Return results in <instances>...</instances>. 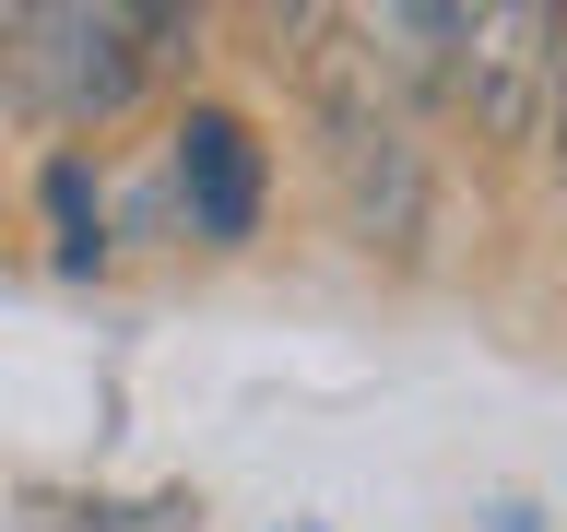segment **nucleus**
Returning a JSON list of instances; mask_svg holds the SVG:
<instances>
[{
	"instance_id": "f03ea898",
	"label": "nucleus",
	"mask_w": 567,
	"mask_h": 532,
	"mask_svg": "<svg viewBox=\"0 0 567 532\" xmlns=\"http://www.w3.org/2000/svg\"><path fill=\"white\" fill-rule=\"evenodd\" d=\"M308 35H319V48H308L319 166H331V190H343L354 237L390 248V260H414V248H425V154H414V131H402V95L367 71V48H354L343 24L308 12Z\"/></svg>"
},
{
	"instance_id": "20e7f679",
	"label": "nucleus",
	"mask_w": 567,
	"mask_h": 532,
	"mask_svg": "<svg viewBox=\"0 0 567 532\" xmlns=\"http://www.w3.org/2000/svg\"><path fill=\"white\" fill-rule=\"evenodd\" d=\"M166 190H177V213H189V237L202 248H248L260 237V131H248L237 106H189L166 131Z\"/></svg>"
},
{
	"instance_id": "6e6552de",
	"label": "nucleus",
	"mask_w": 567,
	"mask_h": 532,
	"mask_svg": "<svg viewBox=\"0 0 567 532\" xmlns=\"http://www.w3.org/2000/svg\"><path fill=\"white\" fill-rule=\"evenodd\" d=\"M496 532H532V509H508V521H496Z\"/></svg>"
},
{
	"instance_id": "39448f33",
	"label": "nucleus",
	"mask_w": 567,
	"mask_h": 532,
	"mask_svg": "<svg viewBox=\"0 0 567 532\" xmlns=\"http://www.w3.org/2000/svg\"><path fill=\"white\" fill-rule=\"evenodd\" d=\"M48 213H60V273H95L106 260V202L83 154H48Z\"/></svg>"
},
{
	"instance_id": "f257e3e1",
	"label": "nucleus",
	"mask_w": 567,
	"mask_h": 532,
	"mask_svg": "<svg viewBox=\"0 0 567 532\" xmlns=\"http://www.w3.org/2000/svg\"><path fill=\"white\" fill-rule=\"evenodd\" d=\"M12 95L60 131H95L118 106L154 95V71H177L202 48V12H131V0H71V12H12Z\"/></svg>"
},
{
	"instance_id": "7ed1b4c3",
	"label": "nucleus",
	"mask_w": 567,
	"mask_h": 532,
	"mask_svg": "<svg viewBox=\"0 0 567 532\" xmlns=\"http://www.w3.org/2000/svg\"><path fill=\"white\" fill-rule=\"evenodd\" d=\"M450 106L473 119V142H544V106H556V12H544V0L461 12Z\"/></svg>"
},
{
	"instance_id": "423d86ee",
	"label": "nucleus",
	"mask_w": 567,
	"mask_h": 532,
	"mask_svg": "<svg viewBox=\"0 0 567 532\" xmlns=\"http://www.w3.org/2000/svg\"><path fill=\"white\" fill-rule=\"evenodd\" d=\"M35 521L48 532H189V497H142V509H48L35 497Z\"/></svg>"
},
{
	"instance_id": "0eeeda50",
	"label": "nucleus",
	"mask_w": 567,
	"mask_h": 532,
	"mask_svg": "<svg viewBox=\"0 0 567 532\" xmlns=\"http://www.w3.org/2000/svg\"><path fill=\"white\" fill-rule=\"evenodd\" d=\"M544 154H556V177H567V12H556V106H544Z\"/></svg>"
}]
</instances>
